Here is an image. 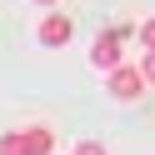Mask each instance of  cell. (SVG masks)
I'll return each mask as SVG.
<instances>
[{
	"instance_id": "obj_2",
	"label": "cell",
	"mask_w": 155,
	"mask_h": 155,
	"mask_svg": "<svg viewBox=\"0 0 155 155\" xmlns=\"http://www.w3.org/2000/svg\"><path fill=\"white\" fill-rule=\"evenodd\" d=\"M145 85H150V80H145L140 65H115V70H110V95H115V100H140Z\"/></svg>"
},
{
	"instance_id": "obj_1",
	"label": "cell",
	"mask_w": 155,
	"mask_h": 155,
	"mask_svg": "<svg viewBox=\"0 0 155 155\" xmlns=\"http://www.w3.org/2000/svg\"><path fill=\"white\" fill-rule=\"evenodd\" d=\"M55 150V135L45 125H30V130H10L0 135V155H50Z\"/></svg>"
},
{
	"instance_id": "obj_7",
	"label": "cell",
	"mask_w": 155,
	"mask_h": 155,
	"mask_svg": "<svg viewBox=\"0 0 155 155\" xmlns=\"http://www.w3.org/2000/svg\"><path fill=\"white\" fill-rule=\"evenodd\" d=\"M140 70H145V80L155 85V50H145V60H140Z\"/></svg>"
},
{
	"instance_id": "obj_8",
	"label": "cell",
	"mask_w": 155,
	"mask_h": 155,
	"mask_svg": "<svg viewBox=\"0 0 155 155\" xmlns=\"http://www.w3.org/2000/svg\"><path fill=\"white\" fill-rule=\"evenodd\" d=\"M35 5H55V0H35Z\"/></svg>"
},
{
	"instance_id": "obj_5",
	"label": "cell",
	"mask_w": 155,
	"mask_h": 155,
	"mask_svg": "<svg viewBox=\"0 0 155 155\" xmlns=\"http://www.w3.org/2000/svg\"><path fill=\"white\" fill-rule=\"evenodd\" d=\"M140 45H145V50H155V15L140 25Z\"/></svg>"
},
{
	"instance_id": "obj_6",
	"label": "cell",
	"mask_w": 155,
	"mask_h": 155,
	"mask_svg": "<svg viewBox=\"0 0 155 155\" xmlns=\"http://www.w3.org/2000/svg\"><path fill=\"white\" fill-rule=\"evenodd\" d=\"M75 155H110V150H105L100 140H80V145H75Z\"/></svg>"
},
{
	"instance_id": "obj_3",
	"label": "cell",
	"mask_w": 155,
	"mask_h": 155,
	"mask_svg": "<svg viewBox=\"0 0 155 155\" xmlns=\"http://www.w3.org/2000/svg\"><path fill=\"white\" fill-rule=\"evenodd\" d=\"M125 35H130V30H105V35H95V45H90V65H95V70L110 75L115 65H120V40H125Z\"/></svg>"
},
{
	"instance_id": "obj_4",
	"label": "cell",
	"mask_w": 155,
	"mask_h": 155,
	"mask_svg": "<svg viewBox=\"0 0 155 155\" xmlns=\"http://www.w3.org/2000/svg\"><path fill=\"white\" fill-rule=\"evenodd\" d=\"M70 35H75V20H70V15L50 10V15L40 20V45H45V50H60V45H70Z\"/></svg>"
}]
</instances>
